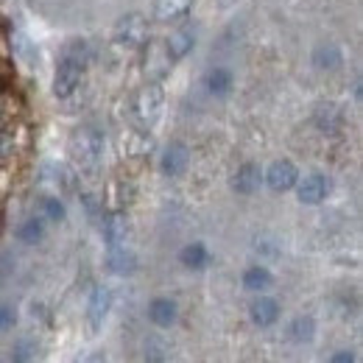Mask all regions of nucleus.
Segmentation results:
<instances>
[{
	"instance_id": "ddd939ff",
	"label": "nucleus",
	"mask_w": 363,
	"mask_h": 363,
	"mask_svg": "<svg viewBox=\"0 0 363 363\" xmlns=\"http://www.w3.org/2000/svg\"><path fill=\"white\" fill-rule=\"evenodd\" d=\"M279 313H282V308H279V302L274 299V296H266V294H257V299L249 305V318L257 324V327H272L279 321Z\"/></svg>"
},
{
	"instance_id": "393cba45",
	"label": "nucleus",
	"mask_w": 363,
	"mask_h": 363,
	"mask_svg": "<svg viewBox=\"0 0 363 363\" xmlns=\"http://www.w3.org/2000/svg\"><path fill=\"white\" fill-rule=\"evenodd\" d=\"M288 335L296 344H311L316 338V318L313 316H296L288 324Z\"/></svg>"
},
{
	"instance_id": "6e6552de",
	"label": "nucleus",
	"mask_w": 363,
	"mask_h": 363,
	"mask_svg": "<svg viewBox=\"0 0 363 363\" xmlns=\"http://www.w3.org/2000/svg\"><path fill=\"white\" fill-rule=\"evenodd\" d=\"M129 229H132V224H129V216H126V213H121V210L109 213V216L104 218V224H101V235H104V243H106L109 249L126 246Z\"/></svg>"
},
{
	"instance_id": "a211bd4d",
	"label": "nucleus",
	"mask_w": 363,
	"mask_h": 363,
	"mask_svg": "<svg viewBox=\"0 0 363 363\" xmlns=\"http://www.w3.org/2000/svg\"><path fill=\"white\" fill-rule=\"evenodd\" d=\"M204 84H207V92H210L213 98H227L229 92L235 90V73H232L229 67H213V70L207 73Z\"/></svg>"
},
{
	"instance_id": "cd10ccee",
	"label": "nucleus",
	"mask_w": 363,
	"mask_h": 363,
	"mask_svg": "<svg viewBox=\"0 0 363 363\" xmlns=\"http://www.w3.org/2000/svg\"><path fill=\"white\" fill-rule=\"evenodd\" d=\"M14 151H17V140L9 135V132L0 129V162L9 160V157H14Z\"/></svg>"
},
{
	"instance_id": "39448f33",
	"label": "nucleus",
	"mask_w": 363,
	"mask_h": 363,
	"mask_svg": "<svg viewBox=\"0 0 363 363\" xmlns=\"http://www.w3.org/2000/svg\"><path fill=\"white\" fill-rule=\"evenodd\" d=\"M112 288H106V285H95L90 291V299H87V311H84V316H87V324H90V333H98L101 327H104V321L109 316V311H112Z\"/></svg>"
},
{
	"instance_id": "7c9ffc66",
	"label": "nucleus",
	"mask_w": 363,
	"mask_h": 363,
	"mask_svg": "<svg viewBox=\"0 0 363 363\" xmlns=\"http://www.w3.org/2000/svg\"><path fill=\"white\" fill-rule=\"evenodd\" d=\"M0 121H3V101H0Z\"/></svg>"
},
{
	"instance_id": "f3484780",
	"label": "nucleus",
	"mask_w": 363,
	"mask_h": 363,
	"mask_svg": "<svg viewBox=\"0 0 363 363\" xmlns=\"http://www.w3.org/2000/svg\"><path fill=\"white\" fill-rule=\"evenodd\" d=\"M210 249L201 243V240H196V243H187L184 249L179 252V263L184 269H190V272H204L207 266H210Z\"/></svg>"
},
{
	"instance_id": "9b49d317",
	"label": "nucleus",
	"mask_w": 363,
	"mask_h": 363,
	"mask_svg": "<svg viewBox=\"0 0 363 363\" xmlns=\"http://www.w3.org/2000/svg\"><path fill=\"white\" fill-rule=\"evenodd\" d=\"M190 165V148L184 143H171L165 151H162V160H160V168L165 177H182Z\"/></svg>"
},
{
	"instance_id": "dca6fc26",
	"label": "nucleus",
	"mask_w": 363,
	"mask_h": 363,
	"mask_svg": "<svg viewBox=\"0 0 363 363\" xmlns=\"http://www.w3.org/2000/svg\"><path fill=\"white\" fill-rule=\"evenodd\" d=\"M48 235V224L40 218V216H28V218H23L17 229H14V238L20 240V243H26V246H37V243H43Z\"/></svg>"
},
{
	"instance_id": "423d86ee",
	"label": "nucleus",
	"mask_w": 363,
	"mask_h": 363,
	"mask_svg": "<svg viewBox=\"0 0 363 363\" xmlns=\"http://www.w3.org/2000/svg\"><path fill=\"white\" fill-rule=\"evenodd\" d=\"M263 182L272 187L274 193H288L299 182V168L291 160H274L272 165L263 171Z\"/></svg>"
},
{
	"instance_id": "6ab92c4d",
	"label": "nucleus",
	"mask_w": 363,
	"mask_h": 363,
	"mask_svg": "<svg viewBox=\"0 0 363 363\" xmlns=\"http://www.w3.org/2000/svg\"><path fill=\"white\" fill-rule=\"evenodd\" d=\"M37 216L45 221V224H62L65 218H67V207H65V201L59 199V196H53V193H45V196H40V201H37Z\"/></svg>"
},
{
	"instance_id": "a878e982",
	"label": "nucleus",
	"mask_w": 363,
	"mask_h": 363,
	"mask_svg": "<svg viewBox=\"0 0 363 363\" xmlns=\"http://www.w3.org/2000/svg\"><path fill=\"white\" fill-rule=\"evenodd\" d=\"M171 358V347L162 338H148L145 341V361L148 363H165Z\"/></svg>"
},
{
	"instance_id": "c756f323",
	"label": "nucleus",
	"mask_w": 363,
	"mask_h": 363,
	"mask_svg": "<svg viewBox=\"0 0 363 363\" xmlns=\"http://www.w3.org/2000/svg\"><path fill=\"white\" fill-rule=\"evenodd\" d=\"M218 3V9H232V6H238L240 0H216Z\"/></svg>"
},
{
	"instance_id": "5701e85b",
	"label": "nucleus",
	"mask_w": 363,
	"mask_h": 363,
	"mask_svg": "<svg viewBox=\"0 0 363 363\" xmlns=\"http://www.w3.org/2000/svg\"><path fill=\"white\" fill-rule=\"evenodd\" d=\"M168 67H171V56H168L165 45L151 43V45H148V56H145V70H148V76H151V79H162V76L168 73Z\"/></svg>"
},
{
	"instance_id": "2eb2a0df",
	"label": "nucleus",
	"mask_w": 363,
	"mask_h": 363,
	"mask_svg": "<svg viewBox=\"0 0 363 363\" xmlns=\"http://www.w3.org/2000/svg\"><path fill=\"white\" fill-rule=\"evenodd\" d=\"M162 45H165V50H168L171 62H179V59H184V56L196 48V31H193L190 26L177 28V31H171V34H168V40H165Z\"/></svg>"
},
{
	"instance_id": "412c9836",
	"label": "nucleus",
	"mask_w": 363,
	"mask_h": 363,
	"mask_svg": "<svg viewBox=\"0 0 363 363\" xmlns=\"http://www.w3.org/2000/svg\"><path fill=\"white\" fill-rule=\"evenodd\" d=\"M243 288L252 291V294H266L269 288L274 285V274L266 269V266H249L243 277H240Z\"/></svg>"
},
{
	"instance_id": "1a4fd4ad",
	"label": "nucleus",
	"mask_w": 363,
	"mask_h": 363,
	"mask_svg": "<svg viewBox=\"0 0 363 363\" xmlns=\"http://www.w3.org/2000/svg\"><path fill=\"white\" fill-rule=\"evenodd\" d=\"M260 184H263V168H260L257 162H243V165L232 174V179H229V187H232L235 193H240V196L257 193Z\"/></svg>"
},
{
	"instance_id": "b1692460",
	"label": "nucleus",
	"mask_w": 363,
	"mask_h": 363,
	"mask_svg": "<svg viewBox=\"0 0 363 363\" xmlns=\"http://www.w3.org/2000/svg\"><path fill=\"white\" fill-rule=\"evenodd\" d=\"M11 363H37L40 361V344L34 338H17L14 347H11V355H9Z\"/></svg>"
},
{
	"instance_id": "9d476101",
	"label": "nucleus",
	"mask_w": 363,
	"mask_h": 363,
	"mask_svg": "<svg viewBox=\"0 0 363 363\" xmlns=\"http://www.w3.org/2000/svg\"><path fill=\"white\" fill-rule=\"evenodd\" d=\"M177 318H179V305L171 296H157V299L148 302V321L154 327L168 330V327L177 324Z\"/></svg>"
},
{
	"instance_id": "aec40b11",
	"label": "nucleus",
	"mask_w": 363,
	"mask_h": 363,
	"mask_svg": "<svg viewBox=\"0 0 363 363\" xmlns=\"http://www.w3.org/2000/svg\"><path fill=\"white\" fill-rule=\"evenodd\" d=\"M106 269H109L112 274H121V277H126V274H135L137 272L135 252H129L126 246L109 249V255H106Z\"/></svg>"
},
{
	"instance_id": "f257e3e1",
	"label": "nucleus",
	"mask_w": 363,
	"mask_h": 363,
	"mask_svg": "<svg viewBox=\"0 0 363 363\" xmlns=\"http://www.w3.org/2000/svg\"><path fill=\"white\" fill-rule=\"evenodd\" d=\"M84 70H87V43L82 40H73L65 45V53L56 65V73H53V95L59 101H67L73 98L82 82H84Z\"/></svg>"
},
{
	"instance_id": "0eeeda50",
	"label": "nucleus",
	"mask_w": 363,
	"mask_h": 363,
	"mask_svg": "<svg viewBox=\"0 0 363 363\" xmlns=\"http://www.w3.org/2000/svg\"><path fill=\"white\" fill-rule=\"evenodd\" d=\"M296 199L308 207H316L321 201H327L330 196V179L324 174H308V177H299L296 182Z\"/></svg>"
},
{
	"instance_id": "bb28decb",
	"label": "nucleus",
	"mask_w": 363,
	"mask_h": 363,
	"mask_svg": "<svg viewBox=\"0 0 363 363\" xmlns=\"http://www.w3.org/2000/svg\"><path fill=\"white\" fill-rule=\"evenodd\" d=\"M17 324V308L14 305H0V333L11 330Z\"/></svg>"
},
{
	"instance_id": "f03ea898",
	"label": "nucleus",
	"mask_w": 363,
	"mask_h": 363,
	"mask_svg": "<svg viewBox=\"0 0 363 363\" xmlns=\"http://www.w3.org/2000/svg\"><path fill=\"white\" fill-rule=\"evenodd\" d=\"M70 157L82 171H98L104 160V135L95 126H82L70 137Z\"/></svg>"
},
{
	"instance_id": "f8f14e48",
	"label": "nucleus",
	"mask_w": 363,
	"mask_h": 363,
	"mask_svg": "<svg viewBox=\"0 0 363 363\" xmlns=\"http://www.w3.org/2000/svg\"><path fill=\"white\" fill-rule=\"evenodd\" d=\"M40 184L48 187L53 196H59L65 190H73V174L59 162H45L40 171Z\"/></svg>"
},
{
	"instance_id": "4be33fe9",
	"label": "nucleus",
	"mask_w": 363,
	"mask_h": 363,
	"mask_svg": "<svg viewBox=\"0 0 363 363\" xmlns=\"http://www.w3.org/2000/svg\"><path fill=\"white\" fill-rule=\"evenodd\" d=\"M311 59H313V67H318V70H338L344 65V50L338 45H333V43H327V45L313 48Z\"/></svg>"
},
{
	"instance_id": "4468645a",
	"label": "nucleus",
	"mask_w": 363,
	"mask_h": 363,
	"mask_svg": "<svg viewBox=\"0 0 363 363\" xmlns=\"http://www.w3.org/2000/svg\"><path fill=\"white\" fill-rule=\"evenodd\" d=\"M193 6H196V0H154L151 11H154L157 23H177L190 14Z\"/></svg>"
},
{
	"instance_id": "7ed1b4c3",
	"label": "nucleus",
	"mask_w": 363,
	"mask_h": 363,
	"mask_svg": "<svg viewBox=\"0 0 363 363\" xmlns=\"http://www.w3.org/2000/svg\"><path fill=\"white\" fill-rule=\"evenodd\" d=\"M135 121L140 129H154L162 118V109H165V92L157 82H148L143 90L135 95Z\"/></svg>"
},
{
	"instance_id": "20e7f679",
	"label": "nucleus",
	"mask_w": 363,
	"mask_h": 363,
	"mask_svg": "<svg viewBox=\"0 0 363 363\" xmlns=\"http://www.w3.org/2000/svg\"><path fill=\"white\" fill-rule=\"evenodd\" d=\"M112 40L121 48L145 45V43H148V20H145V14H140V11L123 14V17L115 23V28H112Z\"/></svg>"
},
{
	"instance_id": "c85d7f7f",
	"label": "nucleus",
	"mask_w": 363,
	"mask_h": 363,
	"mask_svg": "<svg viewBox=\"0 0 363 363\" xmlns=\"http://www.w3.org/2000/svg\"><path fill=\"white\" fill-rule=\"evenodd\" d=\"M327 363H358V358H355V352H350V350H338V352L330 355Z\"/></svg>"
}]
</instances>
